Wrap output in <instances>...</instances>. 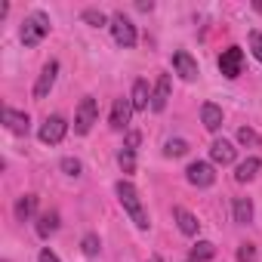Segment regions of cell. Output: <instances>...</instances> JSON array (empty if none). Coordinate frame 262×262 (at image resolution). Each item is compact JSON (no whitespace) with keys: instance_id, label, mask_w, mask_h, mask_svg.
<instances>
[{"instance_id":"13","label":"cell","mask_w":262,"mask_h":262,"mask_svg":"<svg viewBox=\"0 0 262 262\" xmlns=\"http://www.w3.org/2000/svg\"><path fill=\"white\" fill-rule=\"evenodd\" d=\"M210 158H213V164L228 167V164L234 161V145H231V142H225V139H216V142L210 145Z\"/></svg>"},{"instance_id":"15","label":"cell","mask_w":262,"mask_h":262,"mask_svg":"<svg viewBox=\"0 0 262 262\" xmlns=\"http://www.w3.org/2000/svg\"><path fill=\"white\" fill-rule=\"evenodd\" d=\"M173 216H176V222H179V231H182V234H188V237H194V234H198L201 222H198L185 207H176V210H173Z\"/></svg>"},{"instance_id":"21","label":"cell","mask_w":262,"mask_h":262,"mask_svg":"<svg viewBox=\"0 0 262 262\" xmlns=\"http://www.w3.org/2000/svg\"><path fill=\"white\" fill-rule=\"evenodd\" d=\"M56 228H59V213H43V216L37 219V234H40V237H50Z\"/></svg>"},{"instance_id":"28","label":"cell","mask_w":262,"mask_h":262,"mask_svg":"<svg viewBox=\"0 0 262 262\" xmlns=\"http://www.w3.org/2000/svg\"><path fill=\"white\" fill-rule=\"evenodd\" d=\"M250 50H253V56L262 62V31H253V34H250Z\"/></svg>"},{"instance_id":"23","label":"cell","mask_w":262,"mask_h":262,"mask_svg":"<svg viewBox=\"0 0 262 262\" xmlns=\"http://www.w3.org/2000/svg\"><path fill=\"white\" fill-rule=\"evenodd\" d=\"M185 151H188V142H185V139H170V142L164 145V155H167V158H182Z\"/></svg>"},{"instance_id":"2","label":"cell","mask_w":262,"mask_h":262,"mask_svg":"<svg viewBox=\"0 0 262 262\" xmlns=\"http://www.w3.org/2000/svg\"><path fill=\"white\" fill-rule=\"evenodd\" d=\"M47 34H50V19H47L43 13H31V16L22 22V43H25V47H37Z\"/></svg>"},{"instance_id":"25","label":"cell","mask_w":262,"mask_h":262,"mask_svg":"<svg viewBox=\"0 0 262 262\" xmlns=\"http://www.w3.org/2000/svg\"><path fill=\"white\" fill-rule=\"evenodd\" d=\"M237 262H256V244H241L237 247Z\"/></svg>"},{"instance_id":"18","label":"cell","mask_w":262,"mask_h":262,"mask_svg":"<svg viewBox=\"0 0 262 262\" xmlns=\"http://www.w3.org/2000/svg\"><path fill=\"white\" fill-rule=\"evenodd\" d=\"M216 256V247L210 244V241H198L194 247H191V253H188V262H207V259H213Z\"/></svg>"},{"instance_id":"5","label":"cell","mask_w":262,"mask_h":262,"mask_svg":"<svg viewBox=\"0 0 262 262\" xmlns=\"http://www.w3.org/2000/svg\"><path fill=\"white\" fill-rule=\"evenodd\" d=\"M65 133H68V123H65V117H59V114H53V117H47L43 120V126H40V142L43 145H59L62 139H65Z\"/></svg>"},{"instance_id":"11","label":"cell","mask_w":262,"mask_h":262,"mask_svg":"<svg viewBox=\"0 0 262 262\" xmlns=\"http://www.w3.org/2000/svg\"><path fill=\"white\" fill-rule=\"evenodd\" d=\"M129 111H133V102L129 99H114V105H111V126L123 129L129 123Z\"/></svg>"},{"instance_id":"17","label":"cell","mask_w":262,"mask_h":262,"mask_svg":"<svg viewBox=\"0 0 262 262\" xmlns=\"http://www.w3.org/2000/svg\"><path fill=\"white\" fill-rule=\"evenodd\" d=\"M234 222L237 225L253 222V204H250V198H234Z\"/></svg>"},{"instance_id":"6","label":"cell","mask_w":262,"mask_h":262,"mask_svg":"<svg viewBox=\"0 0 262 262\" xmlns=\"http://www.w3.org/2000/svg\"><path fill=\"white\" fill-rule=\"evenodd\" d=\"M219 71H222L228 80L241 77V71H244V50H241V47L222 50V56H219Z\"/></svg>"},{"instance_id":"29","label":"cell","mask_w":262,"mask_h":262,"mask_svg":"<svg viewBox=\"0 0 262 262\" xmlns=\"http://www.w3.org/2000/svg\"><path fill=\"white\" fill-rule=\"evenodd\" d=\"M237 142H241V145H256V142H259V136L253 133V129H247V126H244V129H237Z\"/></svg>"},{"instance_id":"31","label":"cell","mask_w":262,"mask_h":262,"mask_svg":"<svg viewBox=\"0 0 262 262\" xmlns=\"http://www.w3.org/2000/svg\"><path fill=\"white\" fill-rule=\"evenodd\" d=\"M40 262H59V256L47 247V250H40Z\"/></svg>"},{"instance_id":"30","label":"cell","mask_w":262,"mask_h":262,"mask_svg":"<svg viewBox=\"0 0 262 262\" xmlns=\"http://www.w3.org/2000/svg\"><path fill=\"white\" fill-rule=\"evenodd\" d=\"M139 142H142V136L136 133V129H133V133H126V148H133V151H136V148H139Z\"/></svg>"},{"instance_id":"26","label":"cell","mask_w":262,"mask_h":262,"mask_svg":"<svg viewBox=\"0 0 262 262\" xmlns=\"http://www.w3.org/2000/svg\"><path fill=\"white\" fill-rule=\"evenodd\" d=\"M83 22H90V25H96V28H102L108 19L99 13V10H83Z\"/></svg>"},{"instance_id":"9","label":"cell","mask_w":262,"mask_h":262,"mask_svg":"<svg viewBox=\"0 0 262 262\" xmlns=\"http://www.w3.org/2000/svg\"><path fill=\"white\" fill-rule=\"evenodd\" d=\"M173 68H176V74L182 77V80H194L201 71H198V62L185 53V50H179V53H173Z\"/></svg>"},{"instance_id":"14","label":"cell","mask_w":262,"mask_h":262,"mask_svg":"<svg viewBox=\"0 0 262 262\" xmlns=\"http://www.w3.org/2000/svg\"><path fill=\"white\" fill-rule=\"evenodd\" d=\"M129 102H133L136 111H145L151 105V90H148V80H136L133 83V96H129Z\"/></svg>"},{"instance_id":"12","label":"cell","mask_w":262,"mask_h":262,"mask_svg":"<svg viewBox=\"0 0 262 262\" xmlns=\"http://www.w3.org/2000/svg\"><path fill=\"white\" fill-rule=\"evenodd\" d=\"M170 102V74H161L158 83H155V93H151V108L155 111H164Z\"/></svg>"},{"instance_id":"7","label":"cell","mask_w":262,"mask_h":262,"mask_svg":"<svg viewBox=\"0 0 262 262\" xmlns=\"http://www.w3.org/2000/svg\"><path fill=\"white\" fill-rule=\"evenodd\" d=\"M185 176H188V182L198 185V188H210V185L216 182V173H213V167H210L207 161H194V164H188Z\"/></svg>"},{"instance_id":"10","label":"cell","mask_w":262,"mask_h":262,"mask_svg":"<svg viewBox=\"0 0 262 262\" xmlns=\"http://www.w3.org/2000/svg\"><path fill=\"white\" fill-rule=\"evenodd\" d=\"M4 123H7V129H10V133H16V136H25V133H28V126H31L28 114H22V111H13V108H4Z\"/></svg>"},{"instance_id":"16","label":"cell","mask_w":262,"mask_h":262,"mask_svg":"<svg viewBox=\"0 0 262 262\" xmlns=\"http://www.w3.org/2000/svg\"><path fill=\"white\" fill-rule=\"evenodd\" d=\"M201 120H204V126L210 129V133H216V129L222 126V108L213 105V102H207V105L201 108Z\"/></svg>"},{"instance_id":"19","label":"cell","mask_w":262,"mask_h":262,"mask_svg":"<svg viewBox=\"0 0 262 262\" xmlns=\"http://www.w3.org/2000/svg\"><path fill=\"white\" fill-rule=\"evenodd\" d=\"M259 167H262V161H259V158H247V161H244V164L237 167L234 179H237V182H250V179H253V176L259 173Z\"/></svg>"},{"instance_id":"3","label":"cell","mask_w":262,"mask_h":262,"mask_svg":"<svg viewBox=\"0 0 262 262\" xmlns=\"http://www.w3.org/2000/svg\"><path fill=\"white\" fill-rule=\"evenodd\" d=\"M96 117H99V105H96V99H93V96L80 99V105H77V111H74V133L86 136L90 129H93V123H96Z\"/></svg>"},{"instance_id":"27","label":"cell","mask_w":262,"mask_h":262,"mask_svg":"<svg viewBox=\"0 0 262 262\" xmlns=\"http://www.w3.org/2000/svg\"><path fill=\"white\" fill-rule=\"evenodd\" d=\"M59 167H62L68 176H80V170H83V167H80V161H74V158H62V164H59Z\"/></svg>"},{"instance_id":"20","label":"cell","mask_w":262,"mask_h":262,"mask_svg":"<svg viewBox=\"0 0 262 262\" xmlns=\"http://www.w3.org/2000/svg\"><path fill=\"white\" fill-rule=\"evenodd\" d=\"M34 207H37V194H22V198H19V204H16V219H19V222H25V219L34 213Z\"/></svg>"},{"instance_id":"4","label":"cell","mask_w":262,"mask_h":262,"mask_svg":"<svg viewBox=\"0 0 262 262\" xmlns=\"http://www.w3.org/2000/svg\"><path fill=\"white\" fill-rule=\"evenodd\" d=\"M111 34H114V40H117L123 50L136 47V25L129 22L123 13H114V16H111Z\"/></svg>"},{"instance_id":"24","label":"cell","mask_w":262,"mask_h":262,"mask_svg":"<svg viewBox=\"0 0 262 262\" xmlns=\"http://www.w3.org/2000/svg\"><path fill=\"white\" fill-rule=\"evenodd\" d=\"M80 250H83V256H99V250H102V244H99V237L96 234H86L83 241H80Z\"/></svg>"},{"instance_id":"8","label":"cell","mask_w":262,"mask_h":262,"mask_svg":"<svg viewBox=\"0 0 262 262\" xmlns=\"http://www.w3.org/2000/svg\"><path fill=\"white\" fill-rule=\"evenodd\" d=\"M56 74H59V62L50 59V62L43 65L37 83H34V99H47V96H50V90H53V83H56Z\"/></svg>"},{"instance_id":"22","label":"cell","mask_w":262,"mask_h":262,"mask_svg":"<svg viewBox=\"0 0 262 262\" xmlns=\"http://www.w3.org/2000/svg\"><path fill=\"white\" fill-rule=\"evenodd\" d=\"M117 164H120L123 173H133V170H136V151H133V148H123V151L117 155Z\"/></svg>"},{"instance_id":"1","label":"cell","mask_w":262,"mask_h":262,"mask_svg":"<svg viewBox=\"0 0 262 262\" xmlns=\"http://www.w3.org/2000/svg\"><path fill=\"white\" fill-rule=\"evenodd\" d=\"M114 191H117V198H120V207L129 213V219L136 222V228H142V231H145V228H148V216H145V210H142L139 191L129 185V182H123V179L117 182V188H114Z\"/></svg>"}]
</instances>
